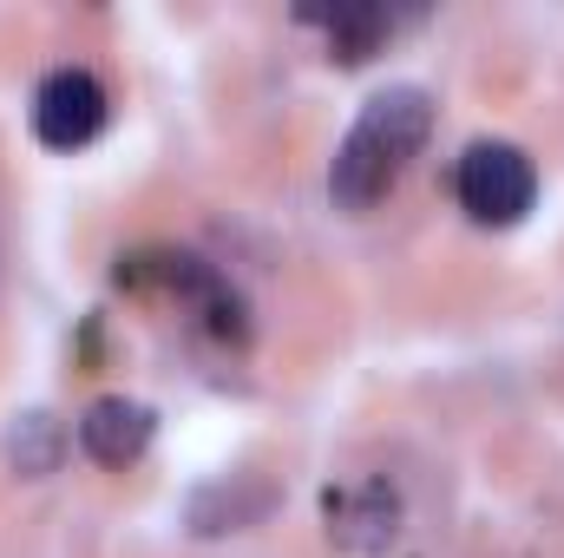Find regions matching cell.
Wrapping results in <instances>:
<instances>
[{"mask_svg":"<svg viewBox=\"0 0 564 558\" xmlns=\"http://www.w3.org/2000/svg\"><path fill=\"white\" fill-rule=\"evenodd\" d=\"M426 132H433V99L421 86H388L361 106V119L348 126V139L335 144V164H328V197L341 211H375L401 178L408 164L421 158Z\"/></svg>","mask_w":564,"mask_h":558,"instance_id":"cell-1","label":"cell"},{"mask_svg":"<svg viewBox=\"0 0 564 558\" xmlns=\"http://www.w3.org/2000/svg\"><path fill=\"white\" fill-rule=\"evenodd\" d=\"M106 86L93 79V73H79V66H59V73H46L40 79V93H33V132L40 144H53V151H79V144H93L106 132Z\"/></svg>","mask_w":564,"mask_h":558,"instance_id":"cell-3","label":"cell"},{"mask_svg":"<svg viewBox=\"0 0 564 558\" xmlns=\"http://www.w3.org/2000/svg\"><path fill=\"white\" fill-rule=\"evenodd\" d=\"M453 191H459V204H466L473 224L506 230V224H519V217L532 211V197H539V171H532V158H525L519 144L479 139V144H466Z\"/></svg>","mask_w":564,"mask_h":558,"instance_id":"cell-2","label":"cell"},{"mask_svg":"<svg viewBox=\"0 0 564 558\" xmlns=\"http://www.w3.org/2000/svg\"><path fill=\"white\" fill-rule=\"evenodd\" d=\"M151 408L144 401H126V395H106L93 401L86 420H79V447L99 460V466H132L144 447H151Z\"/></svg>","mask_w":564,"mask_h":558,"instance_id":"cell-4","label":"cell"},{"mask_svg":"<svg viewBox=\"0 0 564 558\" xmlns=\"http://www.w3.org/2000/svg\"><path fill=\"white\" fill-rule=\"evenodd\" d=\"M302 20H322L328 26V46H335V60L341 66H361V60H375V46L388 40V13L381 7H368V0H348V7H308Z\"/></svg>","mask_w":564,"mask_h":558,"instance_id":"cell-5","label":"cell"}]
</instances>
